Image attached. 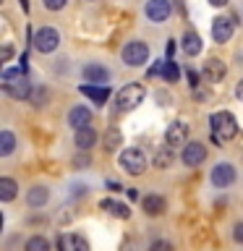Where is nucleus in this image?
Instances as JSON below:
<instances>
[{
	"mask_svg": "<svg viewBox=\"0 0 243 251\" xmlns=\"http://www.w3.org/2000/svg\"><path fill=\"white\" fill-rule=\"evenodd\" d=\"M21 8H24V13H29V0H19Z\"/></svg>",
	"mask_w": 243,
	"mask_h": 251,
	"instance_id": "nucleus-40",
	"label": "nucleus"
},
{
	"mask_svg": "<svg viewBox=\"0 0 243 251\" xmlns=\"http://www.w3.org/2000/svg\"><path fill=\"white\" fill-rule=\"evenodd\" d=\"M89 165H92V160H89V154H86V152H81V154L73 157V168L84 170V168H89Z\"/></svg>",
	"mask_w": 243,
	"mask_h": 251,
	"instance_id": "nucleus-31",
	"label": "nucleus"
},
{
	"mask_svg": "<svg viewBox=\"0 0 243 251\" xmlns=\"http://www.w3.org/2000/svg\"><path fill=\"white\" fill-rule=\"evenodd\" d=\"M16 147H19V141H16V133L11 128H3L0 131V157H11L16 152Z\"/></svg>",
	"mask_w": 243,
	"mask_h": 251,
	"instance_id": "nucleus-23",
	"label": "nucleus"
},
{
	"mask_svg": "<svg viewBox=\"0 0 243 251\" xmlns=\"http://www.w3.org/2000/svg\"><path fill=\"white\" fill-rule=\"evenodd\" d=\"M235 97H238V100L243 102V78L238 81V86H235Z\"/></svg>",
	"mask_w": 243,
	"mask_h": 251,
	"instance_id": "nucleus-38",
	"label": "nucleus"
},
{
	"mask_svg": "<svg viewBox=\"0 0 243 251\" xmlns=\"http://www.w3.org/2000/svg\"><path fill=\"white\" fill-rule=\"evenodd\" d=\"M186 81H188L191 89H196V86H199V74H196L194 68H186Z\"/></svg>",
	"mask_w": 243,
	"mask_h": 251,
	"instance_id": "nucleus-33",
	"label": "nucleus"
},
{
	"mask_svg": "<svg viewBox=\"0 0 243 251\" xmlns=\"http://www.w3.org/2000/svg\"><path fill=\"white\" fill-rule=\"evenodd\" d=\"M105 186H107V191H113V194H118V191H123V186L118 183V180H105Z\"/></svg>",
	"mask_w": 243,
	"mask_h": 251,
	"instance_id": "nucleus-36",
	"label": "nucleus"
},
{
	"mask_svg": "<svg viewBox=\"0 0 243 251\" xmlns=\"http://www.w3.org/2000/svg\"><path fill=\"white\" fill-rule=\"evenodd\" d=\"M230 0H209V5H215V8H225Z\"/></svg>",
	"mask_w": 243,
	"mask_h": 251,
	"instance_id": "nucleus-39",
	"label": "nucleus"
},
{
	"mask_svg": "<svg viewBox=\"0 0 243 251\" xmlns=\"http://www.w3.org/2000/svg\"><path fill=\"white\" fill-rule=\"evenodd\" d=\"M162 81L165 84H178V78H180V68H178V63L172 60V58H165V66H162Z\"/></svg>",
	"mask_w": 243,
	"mask_h": 251,
	"instance_id": "nucleus-26",
	"label": "nucleus"
},
{
	"mask_svg": "<svg viewBox=\"0 0 243 251\" xmlns=\"http://www.w3.org/2000/svg\"><path fill=\"white\" fill-rule=\"evenodd\" d=\"M172 13V3L170 0H146L144 3V16L152 24H165Z\"/></svg>",
	"mask_w": 243,
	"mask_h": 251,
	"instance_id": "nucleus-9",
	"label": "nucleus"
},
{
	"mask_svg": "<svg viewBox=\"0 0 243 251\" xmlns=\"http://www.w3.org/2000/svg\"><path fill=\"white\" fill-rule=\"evenodd\" d=\"M31 47L42 55H50L60 47V31L52 29V26H39L31 37Z\"/></svg>",
	"mask_w": 243,
	"mask_h": 251,
	"instance_id": "nucleus-6",
	"label": "nucleus"
},
{
	"mask_svg": "<svg viewBox=\"0 0 243 251\" xmlns=\"http://www.w3.org/2000/svg\"><path fill=\"white\" fill-rule=\"evenodd\" d=\"M233 241H235V243H241V246H243V223H238V225L233 227Z\"/></svg>",
	"mask_w": 243,
	"mask_h": 251,
	"instance_id": "nucleus-34",
	"label": "nucleus"
},
{
	"mask_svg": "<svg viewBox=\"0 0 243 251\" xmlns=\"http://www.w3.org/2000/svg\"><path fill=\"white\" fill-rule=\"evenodd\" d=\"M11 55H13V47H11V45H3V52H0V63H8V60H11Z\"/></svg>",
	"mask_w": 243,
	"mask_h": 251,
	"instance_id": "nucleus-35",
	"label": "nucleus"
},
{
	"mask_svg": "<svg viewBox=\"0 0 243 251\" xmlns=\"http://www.w3.org/2000/svg\"><path fill=\"white\" fill-rule=\"evenodd\" d=\"M233 34H235V19L233 16H215V19H212V39H215L217 45L230 42Z\"/></svg>",
	"mask_w": 243,
	"mask_h": 251,
	"instance_id": "nucleus-8",
	"label": "nucleus"
},
{
	"mask_svg": "<svg viewBox=\"0 0 243 251\" xmlns=\"http://www.w3.org/2000/svg\"><path fill=\"white\" fill-rule=\"evenodd\" d=\"M172 160H175V152H172V147H160V152L154 154V168L157 170H168L170 165H172Z\"/></svg>",
	"mask_w": 243,
	"mask_h": 251,
	"instance_id": "nucleus-25",
	"label": "nucleus"
},
{
	"mask_svg": "<svg viewBox=\"0 0 243 251\" xmlns=\"http://www.w3.org/2000/svg\"><path fill=\"white\" fill-rule=\"evenodd\" d=\"M149 55H152V50H149V45L141 42V39H131V42H125L123 50H121V58L128 68H141L149 60Z\"/></svg>",
	"mask_w": 243,
	"mask_h": 251,
	"instance_id": "nucleus-4",
	"label": "nucleus"
},
{
	"mask_svg": "<svg viewBox=\"0 0 243 251\" xmlns=\"http://www.w3.org/2000/svg\"><path fill=\"white\" fill-rule=\"evenodd\" d=\"M81 78L86 84H107L113 74H110L107 66H102V63H86L81 68Z\"/></svg>",
	"mask_w": 243,
	"mask_h": 251,
	"instance_id": "nucleus-12",
	"label": "nucleus"
},
{
	"mask_svg": "<svg viewBox=\"0 0 243 251\" xmlns=\"http://www.w3.org/2000/svg\"><path fill=\"white\" fill-rule=\"evenodd\" d=\"M29 102H31V105H34L37 110L45 107L47 102H50V89H47V86H34V92H31Z\"/></svg>",
	"mask_w": 243,
	"mask_h": 251,
	"instance_id": "nucleus-27",
	"label": "nucleus"
},
{
	"mask_svg": "<svg viewBox=\"0 0 243 251\" xmlns=\"http://www.w3.org/2000/svg\"><path fill=\"white\" fill-rule=\"evenodd\" d=\"M47 201H50V188L47 186H31L26 191V204L31 209H42Z\"/></svg>",
	"mask_w": 243,
	"mask_h": 251,
	"instance_id": "nucleus-20",
	"label": "nucleus"
},
{
	"mask_svg": "<svg viewBox=\"0 0 243 251\" xmlns=\"http://www.w3.org/2000/svg\"><path fill=\"white\" fill-rule=\"evenodd\" d=\"M165 144L172 149H183L188 144V123L186 121H172L165 128Z\"/></svg>",
	"mask_w": 243,
	"mask_h": 251,
	"instance_id": "nucleus-10",
	"label": "nucleus"
},
{
	"mask_svg": "<svg viewBox=\"0 0 243 251\" xmlns=\"http://www.w3.org/2000/svg\"><path fill=\"white\" fill-rule=\"evenodd\" d=\"M235 180H238V170L233 162H217L209 173V183L215 188H230Z\"/></svg>",
	"mask_w": 243,
	"mask_h": 251,
	"instance_id": "nucleus-7",
	"label": "nucleus"
},
{
	"mask_svg": "<svg viewBox=\"0 0 243 251\" xmlns=\"http://www.w3.org/2000/svg\"><path fill=\"white\" fill-rule=\"evenodd\" d=\"M58 251H89V243L78 233H63L58 235Z\"/></svg>",
	"mask_w": 243,
	"mask_h": 251,
	"instance_id": "nucleus-17",
	"label": "nucleus"
},
{
	"mask_svg": "<svg viewBox=\"0 0 243 251\" xmlns=\"http://www.w3.org/2000/svg\"><path fill=\"white\" fill-rule=\"evenodd\" d=\"M118 165L121 170H125L128 176H141L146 170V154L141 152L139 147H125L121 154H118Z\"/></svg>",
	"mask_w": 243,
	"mask_h": 251,
	"instance_id": "nucleus-5",
	"label": "nucleus"
},
{
	"mask_svg": "<svg viewBox=\"0 0 243 251\" xmlns=\"http://www.w3.org/2000/svg\"><path fill=\"white\" fill-rule=\"evenodd\" d=\"M3 92L13 100H29L31 92H34V84L29 81L26 71H24L21 66L5 68L3 71Z\"/></svg>",
	"mask_w": 243,
	"mask_h": 251,
	"instance_id": "nucleus-2",
	"label": "nucleus"
},
{
	"mask_svg": "<svg viewBox=\"0 0 243 251\" xmlns=\"http://www.w3.org/2000/svg\"><path fill=\"white\" fill-rule=\"evenodd\" d=\"M78 94H84L86 100H92L94 105H107L110 100V86L107 84H78Z\"/></svg>",
	"mask_w": 243,
	"mask_h": 251,
	"instance_id": "nucleus-13",
	"label": "nucleus"
},
{
	"mask_svg": "<svg viewBox=\"0 0 243 251\" xmlns=\"http://www.w3.org/2000/svg\"><path fill=\"white\" fill-rule=\"evenodd\" d=\"M165 55H168V58L175 55V42H172V39H168V45H165Z\"/></svg>",
	"mask_w": 243,
	"mask_h": 251,
	"instance_id": "nucleus-37",
	"label": "nucleus"
},
{
	"mask_svg": "<svg viewBox=\"0 0 243 251\" xmlns=\"http://www.w3.org/2000/svg\"><path fill=\"white\" fill-rule=\"evenodd\" d=\"M225 74H227V66H225V60H219V58H209L207 63H204V68H201V76L207 78L209 84L222 81Z\"/></svg>",
	"mask_w": 243,
	"mask_h": 251,
	"instance_id": "nucleus-14",
	"label": "nucleus"
},
{
	"mask_svg": "<svg viewBox=\"0 0 243 251\" xmlns=\"http://www.w3.org/2000/svg\"><path fill=\"white\" fill-rule=\"evenodd\" d=\"M42 5L47 8V11L58 13V11H63V8L68 5V0H42Z\"/></svg>",
	"mask_w": 243,
	"mask_h": 251,
	"instance_id": "nucleus-29",
	"label": "nucleus"
},
{
	"mask_svg": "<svg viewBox=\"0 0 243 251\" xmlns=\"http://www.w3.org/2000/svg\"><path fill=\"white\" fill-rule=\"evenodd\" d=\"M16 196H19V183H16L13 178H0V201L8 204V201H13Z\"/></svg>",
	"mask_w": 243,
	"mask_h": 251,
	"instance_id": "nucleus-24",
	"label": "nucleus"
},
{
	"mask_svg": "<svg viewBox=\"0 0 243 251\" xmlns=\"http://www.w3.org/2000/svg\"><path fill=\"white\" fill-rule=\"evenodd\" d=\"M102 144H105V152H118V149L123 147V133L118 126H110L105 131V136H102Z\"/></svg>",
	"mask_w": 243,
	"mask_h": 251,
	"instance_id": "nucleus-22",
	"label": "nucleus"
},
{
	"mask_svg": "<svg viewBox=\"0 0 243 251\" xmlns=\"http://www.w3.org/2000/svg\"><path fill=\"white\" fill-rule=\"evenodd\" d=\"M162 66H165V60H154L152 63V68L146 71V78H154V76H162Z\"/></svg>",
	"mask_w": 243,
	"mask_h": 251,
	"instance_id": "nucleus-32",
	"label": "nucleus"
},
{
	"mask_svg": "<svg viewBox=\"0 0 243 251\" xmlns=\"http://www.w3.org/2000/svg\"><path fill=\"white\" fill-rule=\"evenodd\" d=\"M144 97H146V89H144V86L136 84V81H131V84H125L123 89H118L115 105H118V110H121V113H128V110H136L141 102H144Z\"/></svg>",
	"mask_w": 243,
	"mask_h": 251,
	"instance_id": "nucleus-3",
	"label": "nucleus"
},
{
	"mask_svg": "<svg viewBox=\"0 0 243 251\" xmlns=\"http://www.w3.org/2000/svg\"><path fill=\"white\" fill-rule=\"evenodd\" d=\"M146 251H172V243L170 241H162V238H157L149 243V249Z\"/></svg>",
	"mask_w": 243,
	"mask_h": 251,
	"instance_id": "nucleus-30",
	"label": "nucleus"
},
{
	"mask_svg": "<svg viewBox=\"0 0 243 251\" xmlns=\"http://www.w3.org/2000/svg\"><path fill=\"white\" fill-rule=\"evenodd\" d=\"M24 251H50V241L45 235H31V238L24 243Z\"/></svg>",
	"mask_w": 243,
	"mask_h": 251,
	"instance_id": "nucleus-28",
	"label": "nucleus"
},
{
	"mask_svg": "<svg viewBox=\"0 0 243 251\" xmlns=\"http://www.w3.org/2000/svg\"><path fill=\"white\" fill-rule=\"evenodd\" d=\"M207 160V147L201 141H188V144L180 149V162L186 168H199V165Z\"/></svg>",
	"mask_w": 243,
	"mask_h": 251,
	"instance_id": "nucleus-11",
	"label": "nucleus"
},
{
	"mask_svg": "<svg viewBox=\"0 0 243 251\" xmlns=\"http://www.w3.org/2000/svg\"><path fill=\"white\" fill-rule=\"evenodd\" d=\"M97 131L92 128V126H86V128H78V131H73V144H76V149L78 152H89V149L97 144Z\"/></svg>",
	"mask_w": 243,
	"mask_h": 251,
	"instance_id": "nucleus-18",
	"label": "nucleus"
},
{
	"mask_svg": "<svg viewBox=\"0 0 243 251\" xmlns=\"http://www.w3.org/2000/svg\"><path fill=\"white\" fill-rule=\"evenodd\" d=\"M89 123H92V110L86 107V105H73V107L68 110V126L73 131L86 128Z\"/></svg>",
	"mask_w": 243,
	"mask_h": 251,
	"instance_id": "nucleus-15",
	"label": "nucleus"
},
{
	"mask_svg": "<svg viewBox=\"0 0 243 251\" xmlns=\"http://www.w3.org/2000/svg\"><path fill=\"white\" fill-rule=\"evenodd\" d=\"M238 136V121L227 110H217L209 115V139L215 147H225Z\"/></svg>",
	"mask_w": 243,
	"mask_h": 251,
	"instance_id": "nucleus-1",
	"label": "nucleus"
},
{
	"mask_svg": "<svg viewBox=\"0 0 243 251\" xmlns=\"http://www.w3.org/2000/svg\"><path fill=\"white\" fill-rule=\"evenodd\" d=\"M99 209H105V212H110V215H115V217H121V220H128L131 217V207H128V204L115 201V199H102L99 201Z\"/></svg>",
	"mask_w": 243,
	"mask_h": 251,
	"instance_id": "nucleus-21",
	"label": "nucleus"
},
{
	"mask_svg": "<svg viewBox=\"0 0 243 251\" xmlns=\"http://www.w3.org/2000/svg\"><path fill=\"white\" fill-rule=\"evenodd\" d=\"M180 47H183V52L188 55V58H196V55H201L204 42L194 29H188V31H183V37H180Z\"/></svg>",
	"mask_w": 243,
	"mask_h": 251,
	"instance_id": "nucleus-19",
	"label": "nucleus"
},
{
	"mask_svg": "<svg viewBox=\"0 0 243 251\" xmlns=\"http://www.w3.org/2000/svg\"><path fill=\"white\" fill-rule=\"evenodd\" d=\"M141 209H144V215L149 217H160L165 209H168V201H165V196L160 194H146L141 196Z\"/></svg>",
	"mask_w": 243,
	"mask_h": 251,
	"instance_id": "nucleus-16",
	"label": "nucleus"
}]
</instances>
